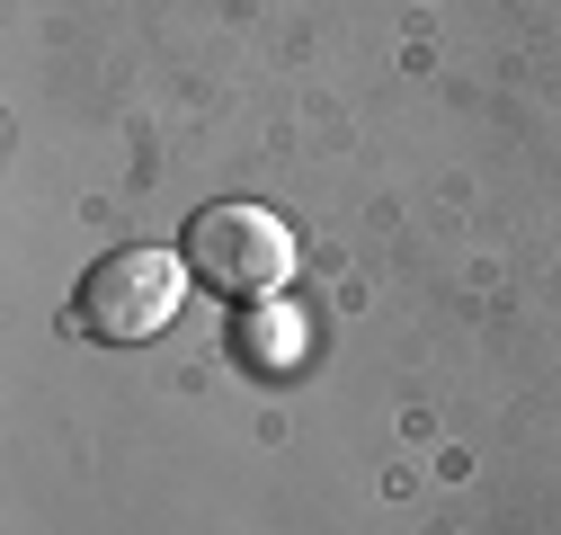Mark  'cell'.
Wrapping results in <instances>:
<instances>
[{
  "instance_id": "cell-1",
  "label": "cell",
  "mask_w": 561,
  "mask_h": 535,
  "mask_svg": "<svg viewBox=\"0 0 561 535\" xmlns=\"http://www.w3.org/2000/svg\"><path fill=\"white\" fill-rule=\"evenodd\" d=\"M179 259H187V277H196L205 295H224V304H267V295L295 286V224L267 215V206L224 196V206H196V215H187Z\"/></svg>"
},
{
  "instance_id": "cell-2",
  "label": "cell",
  "mask_w": 561,
  "mask_h": 535,
  "mask_svg": "<svg viewBox=\"0 0 561 535\" xmlns=\"http://www.w3.org/2000/svg\"><path fill=\"white\" fill-rule=\"evenodd\" d=\"M187 259L179 250H107L99 268H81L72 286V330L99 349H134V340H161L187 304Z\"/></svg>"
},
{
  "instance_id": "cell-3",
  "label": "cell",
  "mask_w": 561,
  "mask_h": 535,
  "mask_svg": "<svg viewBox=\"0 0 561 535\" xmlns=\"http://www.w3.org/2000/svg\"><path fill=\"white\" fill-rule=\"evenodd\" d=\"M232 357H241L250 375H295V366H304V312H286V295L241 304V321H232Z\"/></svg>"
}]
</instances>
